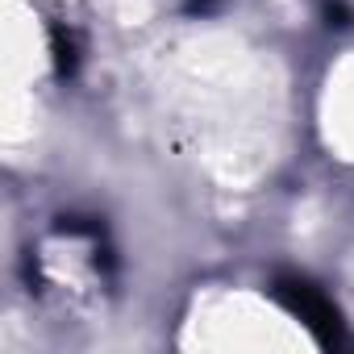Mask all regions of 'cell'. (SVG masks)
<instances>
[{
	"instance_id": "obj_1",
	"label": "cell",
	"mask_w": 354,
	"mask_h": 354,
	"mask_svg": "<svg viewBox=\"0 0 354 354\" xmlns=\"http://www.w3.org/2000/svg\"><path fill=\"white\" fill-rule=\"evenodd\" d=\"M271 292H275V300H279L292 317L304 321V329H308L321 346H342V342H346L342 317H337L333 300H329L317 283H308V279H300V275H279V279L271 283Z\"/></svg>"
}]
</instances>
